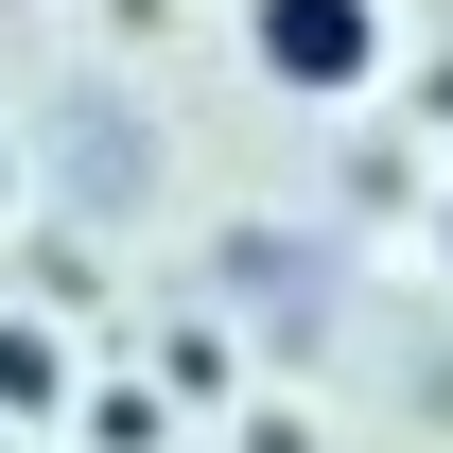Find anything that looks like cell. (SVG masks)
Instances as JSON below:
<instances>
[{"label": "cell", "mask_w": 453, "mask_h": 453, "mask_svg": "<svg viewBox=\"0 0 453 453\" xmlns=\"http://www.w3.org/2000/svg\"><path fill=\"white\" fill-rule=\"evenodd\" d=\"M244 53H262V88H296V105H349V88L384 70V0H244Z\"/></svg>", "instance_id": "1"}, {"label": "cell", "mask_w": 453, "mask_h": 453, "mask_svg": "<svg viewBox=\"0 0 453 453\" xmlns=\"http://www.w3.org/2000/svg\"><path fill=\"white\" fill-rule=\"evenodd\" d=\"M436 262H453V192H436Z\"/></svg>", "instance_id": "3"}, {"label": "cell", "mask_w": 453, "mask_h": 453, "mask_svg": "<svg viewBox=\"0 0 453 453\" xmlns=\"http://www.w3.org/2000/svg\"><path fill=\"white\" fill-rule=\"evenodd\" d=\"M35 401H70V366H53V332H0V418H35Z\"/></svg>", "instance_id": "2"}, {"label": "cell", "mask_w": 453, "mask_h": 453, "mask_svg": "<svg viewBox=\"0 0 453 453\" xmlns=\"http://www.w3.org/2000/svg\"><path fill=\"white\" fill-rule=\"evenodd\" d=\"M0 192H18V157H0Z\"/></svg>", "instance_id": "4"}]
</instances>
